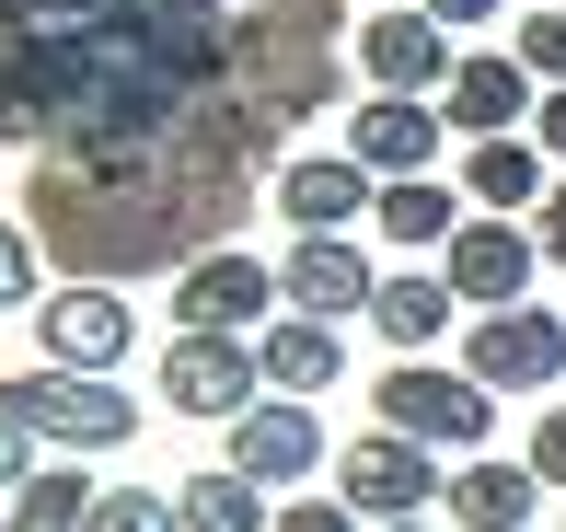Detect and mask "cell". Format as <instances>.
Listing matches in <instances>:
<instances>
[{
    "mask_svg": "<svg viewBox=\"0 0 566 532\" xmlns=\"http://www.w3.org/2000/svg\"><path fill=\"white\" fill-rule=\"evenodd\" d=\"M532 150H544V163L566 174V93H544V116H532Z\"/></svg>",
    "mask_w": 566,
    "mask_h": 532,
    "instance_id": "cell-30",
    "label": "cell"
},
{
    "mask_svg": "<svg viewBox=\"0 0 566 532\" xmlns=\"http://www.w3.org/2000/svg\"><path fill=\"white\" fill-rule=\"evenodd\" d=\"M93 532H186V510H174V487H105Z\"/></svg>",
    "mask_w": 566,
    "mask_h": 532,
    "instance_id": "cell-23",
    "label": "cell"
},
{
    "mask_svg": "<svg viewBox=\"0 0 566 532\" xmlns=\"http://www.w3.org/2000/svg\"><path fill=\"white\" fill-rule=\"evenodd\" d=\"M277 532H358V510H347V498H290Z\"/></svg>",
    "mask_w": 566,
    "mask_h": 532,
    "instance_id": "cell-26",
    "label": "cell"
},
{
    "mask_svg": "<svg viewBox=\"0 0 566 532\" xmlns=\"http://www.w3.org/2000/svg\"><path fill=\"white\" fill-rule=\"evenodd\" d=\"M509 59L532 70L544 93H566V0H544V12H521V35H509Z\"/></svg>",
    "mask_w": 566,
    "mask_h": 532,
    "instance_id": "cell-22",
    "label": "cell"
},
{
    "mask_svg": "<svg viewBox=\"0 0 566 532\" xmlns=\"http://www.w3.org/2000/svg\"><path fill=\"white\" fill-rule=\"evenodd\" d=\"M394 532H428V521H394Z\"/></svg>",
    "mask_w": 566,
    "mask_h": 532,
    "instance_id": "cell-31",
    "label": "cell"
},
{
    "mask_svg": "<svg viewBox=\"0 0 566 532\" xmlns=\"http://www.w3.org/2000/svg\"><path fill=\"white\" fill-rule=\"evenodd\" d=\"M532 12H544V0H532Z\"/></svg>",
    "mask_w": 566,
    "mask_h": 532,
    "instance_id": "cell-34",
    "label": "cell"
},
{
    "mask_svg": "<svg viewBox=\"0 0 566 532\" xmlns=\"http://www.w3.org/2000/svg\"><path fill=\"white\" fill-rule=\"evenodd\" d=\"M370 232H381V243H405V255H451V232H462V186H451V174H417V186H381Z\"/></svg>",
    "mask_w": 566,
    "mask_h": 532,
    "instance_id": "cell-19",
    "label": "cell"
},
{
    "mask_svg": "<svg viewBox=\"0 0 566 532\" xmlns=\"http://www.w3.org/2000/svg\"><path fill=\"white\" fill-rule=\"evenodd\" d=\"M220 463L243 474V487L290 498L301 474L324 463V417H313V405H290V394H266V405H254V417H231V451H220Z\"/></svg>",
    "mask_w": 566,
    "mask_h": 532,
    "instance_id": "cell-11",
    "label": "cell"
},
{
    "mask_svg": "<svg viewBox=\"0 0 566 532\" xmlns=\"http://www.w3.org/2000/svg\"><path fill=\"white\" fill-rule=\"evenodd\" d=\"M381 12H394V0H381Z\"/></svg>",
    "mask_w": 566,
    "mask_h": 532,
    "instance_id": "cell-33",
    "label": "cell"
},
{
    "mask_svg": "<svg viewBox=\"0 0 566 532\" xmlns=\"http://www.w3.org/2000/svg\"><path fill=\"white\" fill-rule=\"evenodd\" d=\"M462 371H474L485 394H555L566 383V324L532 313V301H521V313H485L474 347H462Z\"/></svg>",
    "mask_w": 566,
    "mask_h": 532,
    "instance_id": "cell-10",
    "label": "cell"
},
{
    "mask_svg": "<svg viewBox=\"0 0 566 532\" xmlns=\"http://www.w3.org/2000/svg\"><path fill=\"white\" fill-rule=\"evenodd\" d=\"M0 532H12V510H0Z\"/></svg>",
    "mask_w": 566,
    "mask_h": 532,
    "instance_id": "cell-32",
    "label": "cell"
},
{
    "mask_svg": "<svg viewBox=\"0 0 566 532\" xmlns=\"http://www.w3.org/2000/svg\"><path fill=\"white\" fill-rule=\"evenodd\" d=\"M93 510H105V487H93L82 463H46L35 487L12 498V532H93Z\"/></svg>",
    "mask_w": 566,
    "mask_h": 532,
    "instance_id": "cell-20",
    "label": "cell"
},
{
    "mask_svg": "<svg viewBox=\"0 0 566 532\" xmlns=\"http://www.w3.org/2000/svg\"><path fill=\"white\" fill-rule=\"evenodd\" d=\"M440 278H451V301L462 313H521L532 301V278H544V243H532V220H462L451 232V255H440Z\"/></svg>",
    "mask_w": 566,
    "mask_h": 532,
    "instance_id": "cell-5",
    "label": "cell"
},
{
    "mask_svg": "<svg viewBox=\"0 0 566 532\" xmlns=\"http://www.w3.org/2000/svg\"><path fill=\"white\" fill-rule=\"evenodd\" d=\"M163 405L174 417H254L266 405V359H254V336H174L163 347Z\"/></svg>",
    "mask_w": 566,
    "mask_h": 532,
    "instance_id": "cell-6",
    "label": "cell"
},
{
    "mask_svg": "<svg viewBox=\"0 0 566 532\" xmlns=\"http://www.w3.org/2000/svg\"><path fill=\"white\" fill-rule=\"evenodd\" d=\"M174 510H186V532H266V487H243L231 463H209V474L174 487Z\"/></svg>",
    "mask_w": 566,
    "mask_h": 532,
    "instance_id": "cell-21",
    "label": "cell"
},
{
    "mask_svg": "<svg viewBox=\"0 0 566 532\" xmlns=\"http://www.w3.org/2000/svg\"><path fill=\"white\" fill-rule=\"evenodd\" d=\"M417 12H428V23H440V35H474V23H497V12H509V0H417Z\"/></svg>",
    "mask_w": 566,
    "mask_h": 532,
    "instance_id": "cell-28",
    "label": "cell"
},
{
    "mask_svg": "<svg viewBox=\"0 0 566 532\" xmlns=\"http://www.w3.org/2000/svg\"><path fill=\"white\" fill-rule=\"evenodd\" d=\"M290 313V290H277L266 255H231V243H209V255L174 267V336H254V324Z\"/></svg>",
    "mask_w": 566,
    "mask_h": 532,
    "instance_id": "cell-3",
    "label": "cell"
},
{
    "mask_svg": "<svg viewBox=\"0 0 566 532\" xmlns=\"http://www.w3.org/2000/svg\"><path fill=\"white\" fill-rule=\"evenodd\" d=\"M277 290H290V313H313V324H336V313H370L381 301V267H370V243H290L277 255Z\"/></svg>",
    "mask_w": 566,
    "mask_h": 532,
    "instance_id": "cell-14",
    "label": "cell"
},
{
    "mask_svg": "<svg viewBox=\"0 0 566 532\" xmlns=\"http://www.w3.org/2000/svg\"><path fill=\"white\" fill-rule=\"evenodd\" d=\"M336 498L370 532H394V521H428V498H451V474H440V451L394 440V428H358V440L336 451Z\"/></svg>",
    "mask_w": 566,
    "mask_h": 532,
    "instance_id": "cell-4",
    "label": "cell"
},
{
    "mask_svg": "<svg viewBox=\"0 0 566 532\" xmlns=\"http://www.w3.org/2000/svg\"><path fill=\"white\" fill-rule=\"evenodd\" d=\"M0 405H12L46 451H70V463H93V451H127V440H139V405H127L105 371H12V383H0Z\"/></svg>",
    "mask_w": 566,
    "mask_h": 532,
    "instance_id": "cell-1",
    "label": "cell"
},
{
    "mask_svg": "<svg viewBox=\"0 0 566 532\" xmlns=\"http://www.w3.org/2000/svg\"><path fill=\"white\" fill-rule=\"evenodd\" d=\"M440 105H417V93H358L347 116V163L370 174V186H417V174H440Z\"/></svg>",
    "mask_w": 566,
    "mask_h": 532,
    "instance_id": "cell-7",
    "label": "cell"
},
{
    "mask_svg": "<svg viewBox=\"0 0 566 532\" xmlns=\"http://www.w3.org/2000/svg\"><path fill=\"white\" fill-rule=\"evenodd\" d=\"M462 197H474V220H532V209H544V150H532V139H474V150H462Z\"/></svg>",
    "mask_w": 566,
    "mask_h": 532,
    "instance_id": "cell-16",
    "label": "cell"
},
{
    "mask_svg": "<svg viewBox=\"0 0 566 532\" xmlns=\"http://www.w3.org/2000/svg\"><path fill=\"white\" fill-rule=\"evenodd\" d=\"M532 498H544V474L532 463H451V532H532Z\"/></svg>",
    "mask_w": 566,
    "mask_h": 532,
    "instance_id": "cell-17",
    "label": "cell"
},
{
    "mask_svg": "<svg viewBox=\"0 0 566 532\" xmlns=\"http://www.w3.org/2000/svg\"><path fill=\"white\" fill-rule=\"evenodd\" d=\"M532 474L566 487V405H544V428H532Z\"/></svg>",
    "mask_w": 566,
    "mask_h": 532,
    "instance_id": "cell-27",
    "label": "cell"
},
{
    "mask_svg": "<svg viewBox=\"0 0 566 532\" xmlns=\"http://www.w3.org/2000/svg\"><path fill=\"white\" fill-rule=\"evenodd\" d=\"M381 186L347 163V150H313V163H277V220H301V243H347V220H370Z\"/></svg>",
    "mask_w": 566,
    "mask_h": 532,
    "instance_id": "cell-13",
    "label": "cell"
},
{
    "mask_svg": "<svg viewBox=\"0 0 566 532\" xmlns=\"http://www.w3.org/2000/svg\"><path fill=\"white\" fill-rule=\"evenodd\" d=\"M23 301H35V232L0 220V313H23Z\"/></svg>",
    "mask_w": 566,
    "mask_h": 532,
    "instance_id": "cell-24",
    "label": "cell"
},
{
    "mask_svg": "<svg viewBox=\"0 0 566 532\" xmlns=\"http://www.w3.org/2000/svg\"><path fill=\"white\" fill-rule=\"evenodd\" d=\"M35 336H46V371H105L116 383V359H127V301L105 290V278H59V290L35 301Z\"/></svg>",
    "mask_w": 566,
    "mask_h": 532,
    "instance_id": "cell-9",
    "label": "cell"
},
{
    "mask_svg": "<svg viewBox=\"0 0 566 532\" xmlns=\"http://www.w3.org/2000/svg\"><path fill=\"white\" fill-rule=\"evenodd\" d=\"M254 359H266V394H324V383H336V371H347V336H336V324H313V313H277L266 324V336H254Z\"/></svg>",
    "mask_w": 566,
    "mask_h": 532,
    "instance_id": "cell-18",
    "label": "cell"
},
{
    "mask_svg": "<svg viewBox=\"0 0 566 532\" xmlns=\"http://www.w3.org/2000/svg\"><path fill=\"white\" fill-rule=\"evenodd\" d=\"M451 70H462V46L417 12V0H394V12L358 23V82H370V93H417V105H428V93H451Z\"/></svg>",
    "mask_w": 566,
    "mask_h": 532,
    "instance_id": "cell-8",
    "label": "cell"
},
{
    "mask_svg": "<svg viewBox=\"0 0 566 532\" xmlns=\"http://www.w3.org/2000/svg\"><path fill=\"white\" fill-rule=\"evenodd\" d=\"M440 116H451V128H474V139H532V116H544V82H532L509 46H462Z\"/></svg>",
    "mask_w": 566,
    "mask_h": 532,
    "instance_id": "cell-12",
    "label": "cell"
},
{
    "mask_svg": "<svg viewBox=\"0 0 566 532\" xmlns=\"http://www.w3.org/2000/svg\"><path fill=\"white\" fill-rule=\"evenodd\" d=\"M451 313H462V301H451V278H440V267H405V278H381L370 336L394 347V359H428V347L451 336Z\"/></svg>",
    "mask_w": 566,
    "mask_h": 532,
    "instance_id": "cell-15",
    "label": "cell"
},
{
    "mask_svg": "<svg viewBox=\"0 0 566 532\" xmlns=\"http://www.w3.org/2000/svg\"><path fill=\"white\" fill-rule=\"evenodd\" d=\"M370 405H381V428H394V440H417V451H462V463H474L485 428H497V394H485L474 371H451V359H394Z\"/></svg>",
    "mask_w": 566,
    "mask_h": 532,
    "instance_id": "cell-2",
    "label": "cell"
},
{
    "mask_svg": "<svg viewBox=\"0 0 566 532\" xmlns=\"http://www.w3.org/2000/svg\"><path fill=\"white\" fill-rule=\"evenodd\" d=\"M35 451H46V440H35V428H23V417H12V405H0V498H23V487H35V474H46Z\"/></svg>",
    "mask_w": 566,
    "mask_h": 532,
    "instance_id": "cell-25",
    "label": "cell"
},
{
    "mask_svg": "<svg viewBox=\"0 0 566 532\" xmlns=\"http://www.w3.org/2000/svg\"><path fill=\"white\" fill-rule=\"evenodd\" d=\"M532 243H544V267H566V174H555L544 209H532Z\"/></svg>",
    "mask_w": 566,
    "mask_h": 532,
    "instance_id": "cell-29",
    "label": "cell"
}]
</instances>
